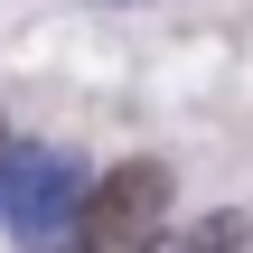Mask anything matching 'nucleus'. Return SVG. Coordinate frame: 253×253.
<instances>
[{
  "mask_svg": "<svg viewBox=\"0 0 253 253\" xmlns=\"http://www.w3.org/2000/svg\"><path fill=\"white\" fill-rule=\"evenodd\" d=\"M84 160H66L56 141H28V150H0V225L19 244H56L84 225Z\"/></svg>",
  "mask_w": 253,
  "mask_h": 253,
  "instance_id": "f257e3e1",
  "label": "nucleus"
},
{
  "mask_svg": "<svg viewBox=\"0 0 253 253\" xmlns=\"http://www.w3.org/2000/svg\"><path fill=\"white\" fill-rule=\"evenodd\" d=\"M160 216H169V160H122V169H103L84 188V244L131 253L160 235Z\"/></svg>",
  "mask_w": 253,
  "mask_h": 253,
  "instance_id": "f03ea898",
  "label": "nucleus"
},
{
  "mask_svg": "<svg viewBox=\"0 0 253 253\" xmlns=\"http://www.w3.org/2000/svg\"><path fill=\"white\" fill-rule=\"evenodd\" d=\"M160 253H244V216H207V225H188L178 244H160Z\"/></svg>",
  "mask_w": 253,
  "mask_h": 253,
  "instance_id": "7ed1b4c3",
  "label": "nucleus"
}]
</instances>
